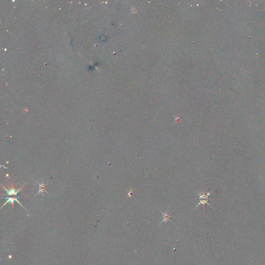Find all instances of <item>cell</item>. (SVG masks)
Segmentation results:
<instances>
[{
    "instance_id": "3",
    "label": "cell",
    "mask_w": 265,
    "mask_h": 265,
    "mask_svg": "<svg viewBox=\"0 0 265 265\" xmlns=\"http://www.w3.org/2000/svg\"><path fill=\"white\" fill-rule=\"evenodd\" d=\"M3 187L4 188V189L6 190V191L7 192V195H17V194L18 193V192L20 191V190H21V189L23 188V186H22V187L21 188L19 189V190H15L14 188V185L13 184L12 185V188L11 190H7L6 188H5L4 186H3Z\"/></svg>"
},
{
    "instance_id": "6",
    "label": "cell",
    "mask_w": 265,
    "mask_h": 265,
    "mask_svg": "<svg viewBox=\"0 0 265 265\" xmlns=\"http://www.w3.org/2000/svg\"><path fill=\"white\" fill-rule=\"evenodd\" d=\"M133 189H131V190H130V192L128 194V197H131L132 196V194H133Z\"/></svg>"
},
{
    "instance_id": "2",
    "label": "cell",
    "mask_w": 265,
    "mask_h": 265,
    "mask_svg": "<svg viewBox=\"0 0 265 265\" xmlns=\"http://www.w3.org/2000/svg\"><path fill=\"white\" fill-rule=\"evenodd\" d=\"M159 210H160V209H159ZM160 211H161V213H162L163 214V219L162 221V222H161L160 223V224H162V223H163V222L166 223V222H167L168 221H170V222L171 223H172L173 224L172 222V221H171V220H170V214H171V213H169V214H168V213L167 212H166L165 213H164V212H162V211L161 210H160Z\"/></svg>"
},
{
    "instance_id": "5",
    "label": "cell",
    "mask_w": 265,
    "mask_h": 265,
    "mask_svg": "<svg viewBox=\"0 0 265 265\" xmlns=\"http://www.w3.org/2000/svg\"><path fill=\"white\" fill-rule=\"evenodd\" d=\"M37 183L38 184V183ZM39 184V185H40V186H41V188H40V191L38 192V193L37 194L40 193V192H41L42 193H43L44 191H46V185H45L44 184V183H43V182L42 183V184Z\"/></svg>"
},
{
    "instance_id": "1",
    "label": "cell",
    "mask_w": 265,
    "mask_h": 265,
    "mask_svg": "<svg viewBox=\"0 0 265 265\" xmlns=\"http://www.w3.org/2000/svg\"><path fill=\"white\" fill-rule=\"evenodd\" d=\"M198 195L199 196V203L196 206V207L194 208V209H195L197 207H198V206L200 204H204L205 203H207L210 206V207H211V206L208 203V200H209L208 196L211 195L210 193H209V192L207 193L206 195H205V194H204V193L202 194V193H198Z\"/></svg>"
},
{
    "instance_id": "4",
    "label": "cell",
    "mask_w": 265,
    "mask_h": 265,
    "mask_svg": "<svg viewBox=\"0 0 265 265\" xmlns=\"http://www.w3.org/2000/svg\"><path fill=\"white\" fill-rule=\"evenodd\" d=\"M18 197H16V198H11V197H6L5 198L7 199L8 200H7V201H6V202H5V203L4 204V205H3V206H2V208H3V207H4V205H5V204H6L7 203H8V202H11V203L12 204H13V207H14V202H15V201H16V202H18V203H19V204H20V205H21L22 206V207H23V205H22V204H21V203H20V202H19V201L18 200ZM23 208H24V207H23Z\"/></svg>"
}]
</instances>
